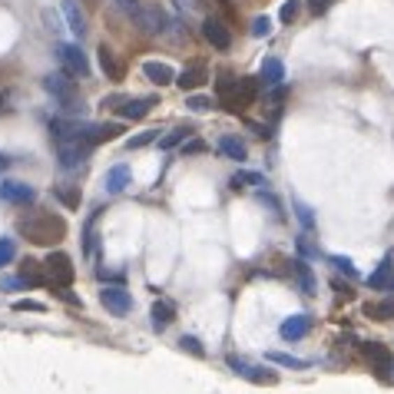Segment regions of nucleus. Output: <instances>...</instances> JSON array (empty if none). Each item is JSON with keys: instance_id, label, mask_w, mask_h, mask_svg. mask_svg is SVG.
I'll return each instance as SVG.
<instances>
[{"instance_id": "f257e3e1", "label": "nucleus", "mask_w": 394, "mask_h": 394, "mask_svg": "<svg viewBox=\"0 0 394 394\" xmlns=\"http://www.w3.org/2000/svg\"><path fill=\"white\" fill-rule=\"evenodd\" d=\"M116 136H119L116 123H106V126H96V123H66V119H53L50 123L53 153H57V163L64 169H77L80 163H87V156L93 153L96 143L116 140Z\"/></svg>"}, {"instance_id": "f03ea898", "label": "nucleus", "mask_w": 394, "mask_h": 394, "mask_svg": "<svg viewBox=\"0 0 394 394\" xmlns=\"http://www.w3.org/2000/svg\"><path fill=\"white\" fill-rule=\"evenodd\" d=\"M20 235L34 245H57L66 239V222L57 212H34V216L20 219Z\"/></svg>"}, {"instance_id": "7ed1b4c3", "label": "nucleus", "mask_w": 394, "mask_h": 394, "mask_svg": "<svg viewBox=\"0 0 394 394\" xmlns=\"http://www.w3.org/2000/svg\"><path fill=\"white\" fill-rule=\"evenodd\" d=\"M255 96H258V87H255V80H249V77H242V80L222 77V80H219V100L226 103L229 110L252 106Z\"/></svg>"}, {"instance_id": "20e7f679", "label": "nucleus", "mask_w": 394, "mask_h": 394, "mask_svg": "<svg viewBox=\"0 0 394 394\" xmlns=\"http://www.w3.org/2000/svg\"><path fill=\"white\" fill-rule=\"evenodd\" d=\"M43 89L64 106L66 113H77L80 110V87L70 73H64V70H60V73H50V77L43 80Z\"/></svg>"}, {"instance_id": "39448f33", "label": "nucleus", "mask_w": 394, "mask_h": 394, "mask_svg": "<svg viewBox=\"0 0 394 394\" xmlns=\"http://www.w3.org/2000/svg\"><path fill=\"white\" fill-rule=\"evenodd\" d=\"M40 265H43V282L53 285V289H70L73 279H77V268L70 262V255L64 252H50L47 262H40Z\"/></svg>"}, {"instance_id": "423d86ee", "label": "nucleus", "mask_w": 394, "mask_h": 394, "mask_svg": "<svg viewBox=\"0 0 394 394\" xmlns=\"http://www.w3.org/2000/svg\"><path fill=\"white\" fill-rule=\"evenodd\" d=\"M133 24L140 27L146 37H163V34H169V27H173L159 3H146V0L140 3V10H136V17H133Z\"/></svg>"}, {"instance_id": "0eeeda50", "label": "nucleus", "mask_w": 394, "mask_h": 394, "mask_svg": "<svg viewBox=\"0 0 394 394\" xmlns=\"http://www.w3.org/2000/svg\"><path fill=\"white\" fill-rule=\"evenodd\" d=\"M57 60H60V70L70 73V77H80V80L89 77V60L77 43H60L57 47Z\"/></svg>"}, {"instance_id": "6e6552de", "label": "nucleus", "mask_w": 394, "mask_h": 394, "mask_svg": "<svg viewBox=\"0 0 394 394\" xmlns=\"http://www.w3.org/2000/svg\"><path fill=\"white\" fill-rule=\"evenodd\" d=\"M203 37H205V43L212 47V50H229L232 47V30H229V24L222 20V17H205L203 20Z\"/></svg>"}, {"instance_id": "1a4fd4ad", "label": "nucleus", "mask_w": 394, "mask_h": 394, "mask_svg": "<svg viewBox=\"0 0 394 394\" xmlns=\"http://www.w3.org/2000/svg\"><path fill=\"white\" fill-rule=\"evenodd\" d=\"M100 302H103V308H106V312H113L116 318L129 315V308H133L129 292H126V289H119V285H106V289L100 292Z\"/></svg>"}, {"instance_id": "9d476101", "label": "nucleus", "mask_w": 394, "mask_h": 394, "mask_svg": "<svg viewBox=\"0 0 394 394\" xmlns=\"http://www.w3.org/2000/svg\"><path fill=\"white\" fill-rule=\"evenodd\" d=\"M209 80V66L203 64V60H192L189 66H182L176 73V87L182 89V93H192V89H199Z\"/></svg>"}, {"instance_id": "9b49d317", "label": "nucleus", "mask_w": 394, "mask_h": 394, "mask_svg": "<svg viewBox=\"0 0 394 394\" xmlns=\"http://www.w3.org/2000/svg\"><path fill=\"white\" fill-rule=\"evenodd\" d=\"M0 199L10 205H27L37 199V192L34 186H27V182H17V179H7V182H0Z\"/></svg>"}, {"instance_id": "f8f14e48", "label": "nucleus", "mask_w": 394, "mask_h": 394, "mask_svg": "<svg viewBox=\"0 0 394 394\" xmlns=\"http://www.w3.org/2000/svg\"><path fill=\"white\" fill-rule=\"evenodd\" d=\"M96 57H100V70H103V77H106V80H123V77H126V64L119 60V53H116L113 47L100 43Z\"/></svg>"}, {"instance_id": "ddd939ff", "label": "nucleus", "mask_w": 394, "mask_h": 394, "mask_svg": "<svg viewBox=\"0 0 394 394\" xmlns=\"http://www.w3.org/2000/svg\"><path fill=\"white\" fill-rule=\"evenodd\" d=\"M361 355L368 358L371 365L378 371H394V355H391V348L381 342H365L361 344Z\"/></svg>"}, {"instance_id": "4468645a", "label": "nucleus", "mask_w": 394, "mask_h": 394, "mask_svg": "<svg viewBox=\"0 0 394 394\" xmlns=\"http://www.w3.org/2000/svg\"><path fill=\"white\" fill-rule=\"evenodd\" d=\"M143 77L149 83H156V87H169V83H176V70L166 60H146L143 64Z\"/></svg>"}, {"instance_id": "2eb2a0df", "label": "nucleus", "mask_w": 394, "mask_h": 394, "mask_svg": "<svg viewBox=\"0 0 394 394\" xmlns=\"http://www.w3.org/2000/svg\"><path fill=\"white\" fill-rule=\"evenodd\" d=\"M365 282H368V289H374V292H388V289H394V258L391 255H388Z\"/></svg>"}, {"instance_id": "dca6fc26", "label": "nucleus", "mask_w": 394, "mask_h": 394, "mask_svg": "<svg viewBox=\"0 0 394 394\" xmlns=\"http://www.w3.org/2000/svg\"><path fill=\"white\" fill-rule=\"evenodd\" d=\"M279 331H282V338H285V342H298V338H305L308 331H312V318H308V315L285 318Z\"/></svg>"}, {"instance_id": "f3484780", "label": "nucleus", "mask_w": 394, "mask_h": 394, "mask_svg": "<svg viewBox=\"0 0 394 394\" xmlns=\"http://www.w3.org/2000/svg\"><path fill=\"white\" fill-rule=\"evenodd\" d=\"M153 106H156V96H136V100H123V106H119V116L136 123V119H143V116L149 113Z\"/></svg>"}, {"instance_id": "a211bd4d", "label": "nucleus", "mask_w": 394, "mask_h": 394, "mask_svg": "<svg viewBox=\"0 0 394 394\" xmlns=\"http://www.w3.org/2000/svg\"><path fill=\"white\" fill-rule=\"evenodd\" d=\"M292 275L295 282H298V289L305 295H315L318 282H315V272H312V265H308L305 258H292Z\"/></svg>"}, {"instance_id": "6ab92c4d", "label": "nucleus", "mask_w": 394, "mask_h": 394, "mask_svg": "<svg viewBox=\"0 0 394 394\" xmlns=\"http://www.w3.org/2000/svg\"><path fill=\"white\" fill-rule=\"evenodd\" d=\"M216 149H219L222 156H226V159H235V163H242V159L249 156V146H245V143H242L239 136H229V133H226V136H219Z\"/></svg>"}, {"instance_id": "aec40b11", "label": "nucleus", "mask_w": 394, "mask_h": 394, "mask_svg": "<svg viewBox=\"0 0 394 394\" xmlns=\"http://www.w3.org/2000/svg\"><path fill=\"white\" fill-rule=\"evenodd\" d=\"M64 17H66V27H70L77 37H83V34H87V13L80 10L77 0H64Z\"/></svg>"}, {"instance_id": "412c9836", "label": "nucleus", "mask_w": 394, "mask_h": 394, "mask_svg": "<svg viewBox=\"0 0 394 394\" xmlns=\"http://www.w3.org/2000/svg\"><path fill=\"white\" fill-rule=\"evenodd\" d=\"M282 80H285L282 60L279 57H265V60H262V83H265V87H282Z\"/></svg>"}, {"instance_id": "4be33fe9", "label": "nucleus", "mask_w": 394, "mask_h": 394, "mask_svg": "<svg viewBox=\"0 0 394 394\" xmlns=\"http://www.w3.org/2000/svg\"><path fill=\"white\" fill-rule=\"evenodd\" d=\"M173 318H176V308H173V302H166V298L153 302V328L156 331H166L169 325H173Z\"/></svg>"}, {"instance_id": "5701e85b", "label": "nucleus", "mask_w": 394, "mask_h": 394, "mask_svg": "<svg viewBox=\"0 0 394 394\" xmlns=\"http://www.w3.org/2000/svg\"><path fill=\"white\" fill-rule=\"evenodd\" d=\"M103 182H106V192H123L129 186V169L126 166H113V169H110V173H106V179H103Z\"/></svg>"}, {"instance_id": "b1692460", "label": "nucleus", "mask_w": 394, "mask_h": 394, "mask_svg": "<svg viewBox=\"0 0 394 394\" xmlns=\"http://www.w3.org/2000/svg\"><path fill=\"white\" fill-rule=\"evenodd\" d=\"M365 315L378 318V321H394V298H384V302H368V305H365Z\"/></svg>"}, {"instance_id": "393cba45", "label": "nucleus", "mask_w": 394, "mask_h": 394, "mask_svg": "<svg viewBox=\"0 0 394 394\" xmlns=\"http://www.w3.org/2000/svg\"><path fill=\"white\" fill-rule=\"evenodd\" d=\"M242 378H249V381H255V384H275L279 381V374H275V371H262V368H249V365H245V368H242Z\"/></svg>"}, {"instance_id": "a878e982", "label": "nucleus", "mask_w": 394, "mask_h": 394, "mask_svg": "<svg viewBox=\"0 0 394 394\" xmlns=\"http://www.w3.org/2000/svg\"><path fill=\"white\" fill-rule=\"evenodd\" d=\"M192 129L189 126H176V129H169L163 140H159V149H176L179 143H186V136H189Z\"/></svg>"}, {"instance_id": "bb28decb", "label": "nucleus", "mask_w": 394, "mask_h": 394, "mask_svg": "<svg viewBox=\"0 0 394 394\" xmlns=\"http://www.w3.org/2000/svg\"><path fill=\"white\" fill-rule=\"evenodd\" d=\"M262 182H265L262 173H245V169H242V173L232 176V189H249V186H262Z\"/></svg>"}, {"instance_id": "cd10ccee", "label": "nucleus", "mask_w": 394, "mask_h": 394, "mask_svg": "<svg viewBox=\"0 0 394 394\" xmlns=\"http://www.w3.org/2000/svg\"><path fill=\"white\" fill-rule=\"evenodd\" d=\"M20 279H24V285H43V265L40 262H27L20 268Z\"/></svg>"}, {"instance_id": "c85d7f7f", "label": "nucleus", "mask_w": 394, "mask_h": 394, "mask_svg": "<svg viewBox=\"0 0 394 394\" xmlns=\"http://www.w3.org/2000/svg\"><path fill=\"white\" fill-rule=\"evenodd\" d=\"M268 361H275L282 368H308L305 358H295V355H282V351H268Z\"/></svg>"}, {"instance_id": "c756f323", "label": "nucleus", "mask_w": 394, "mask_h": 394, "mask_svg": "<svg viewBox=\"0 0 394 394\" xmlns=\"http://www.w3.org/2000/svg\"><path fill=\"white\" fill-rule=\"evenodd\" d=\"M159 140V129H146V133H140V136H133V140H126L129 149H143V146H149V143Z\"/></svg>"}, {"instance_id": "7c9ffc66", "label": "nucleus", "mask_w": 394, "mask_h": 394, "mask_svg": "<svg viewBox=\"0 0 394 394\" xmlns=\"http://www.w3.org/2000/svg\"><path fill=\"white\" fill-rule=\"evenodd\" d=\"M13 258H17V242H13V239H0V268L10 265Z\"/></svg>"}, {"instance_id": "2f4dec72", "label": "nucleus", "mask_w": 394, "mask_h": 394, "mask_svg": "<svg viewBox=\"0 0 394 394\" xmlns=\"http://www.w3.org/2000/svg\"><path fill=\"white\" fill-rule=\"evenodd\" d=\"M298 10H302V3H298V0H285V3H282V10H279V20H282V24H292L295 17H298Z\"/></svg>"}, {"instance_id": "473e14b6", "label": "nucleus", "mask_w": 394, "mask_h": 394, "mask_svg": "<svg viewBox=\"0 0 394 394\" xmlns=\"http://www.w3.org/2000/svg\"><path fill=\"white\" fill-rule=\"evenodd\" d=\"M331 265L338 268V272H344V275H348V279H355V275H358L355 262H351V258H344V255H331Z\"/></svg>"}, {"instance_id": "72a5a7b5", "label": "nucleus", "mask_w": 394, "mask_h": 394, "mask_svg": "<svg viewBox=\"0 0 394 394\" xmlns=\"http://www.w3.org/2000/svg\"><path fill=\"white\" fill-rule=\"evenodd\" d=\"M113 3H116V10L123 13V17H129V20H133V17H136V10H140L143 0H113Z\"/></svg>"}, {"instance_id": "f704fd0d", "label": "nucleus", "mask_w": 394, "mask_h": 394, "mask_svg": "<svg viewBox=\"0 0 394 394\" xmlns=\"http://www.w3.org/2000/svg\"><path fill=\"white\" fill-rule=\"evenodd\" d=\"M272 34V20L268 17H255L252 20V37H268Z\"/></svg>"}, {"instance_id": "c9c22d12", "label": "nucleus", "mask_w": 394, "mask_h": 394, "mask_svg": "<svg viewBox=\"0 0 394 394\" xmlns=\"http://www.w3.org/2000/svg\"><path fill=\"white\" fill-rule=\"evenodd\" d=\"M186 106H189L192 113H205V110H212V100H209V96H189Z\"/></svg>"}, {"instance_id": "e433bc0d", "label": "nucleus", "mask_w": 394, "mask_h": 394, "mask_svg": "<svg viewBox=\"0 0 394 394\" xmlns=\"http://www.w3.org/2000/svg\"><path fill=\"white\" fill-rule=\"evenodd\" d=\"M13 312H47V305L34 302V298H20V302H13Z\"/></svg>"}, {"instance_id": "4c0bfd02", "label": "nucleus", "mask_w": 394, "mask_h": 394, "mask_svg": "<svg viewBox=\"0 0 394 394\" xmlns=\"http://www.w3.org/2000/svg\"><path fill=\"white\" fill-rule=\"evenodd\" d=\"M176 7L186 13V17H192V13L203 10V0H176Z\"/></svg>"}, {"instance_id": "58836bf2", "label": "nucleus", "mask_w": 394, "mask_h": 394, "mask_svg": "<svg viewBox=\"0 0 394 394\" xmlns=\"http://www.w3.org/2000/svg\"><path fill=\"white\" fill-rule=\"evenodd\" d=\"M179 344H182L186 351H192V355H196V358H203V355H205V351H203V344L196 342L192 335H182V342H179Z\"/></svg>"}, {"instance_id": "ea45409f", "label": "nucleus", "mask_w": 394, "mask_h": 394, "mask_svg": "<svg viewBox=\"0 0 394 394\" xmlns=\"http://www.w3.org/2000/svg\"><path fill=\"white\" fill-rule=\"evenodd\" d=\"M331 3H335V0H308V10L315 13V17H321V13L331 10Z\"/></svg>"}, {"instance_id": "a19ab883", "label": "nucleus", "mask_w": 394, "mask_h": 394, "mask_svg": "<svg viewBox=\"0 0 394 394\" xmlns=\"http://www.w3.org/2000/svg\"><path fill=\"white\" fill-rule=\"evenodd\" d=\"M295 209H298V222H302V226H305V229H312V226H315V219H312V209H308V205H295Z\"/></svg>"}, {"instance_id": "79ce46f5", "label": "nucleus", "mask_w": 394, "mask_h": 394, "mask_svg": "<svg viewBox=\"0 0 394 394\" xmlns=\"http://www.w3.org/2000/svg\"><path fill=\"white\" fill-rule=\"evenodd\" d=\"M57 199H64L66 205H80V196L73 189H64V186H60V189H57Z\"/></svg>"}, {"instance_id": "37998d69", "label": "nucleus", "mask_w": 394, "mask_h": 394, "mask_svg": "<svg viewBox=\"0 0 394 394\" xmlns=\"http://www.w3.org/2000/svg\"><path fill=\"white\" fill-rule=\"evenodd\" d=\"M203 149H205V143H199V140L182 143V153H186V156H196V153H203Z\"/></svg>"}, {"instance_id": "c03bdc74", "label": "nucleus", "mask_w": 394, "mask_h": 394, "mask_svg": "<svg viewBox=\"0 0 394 394\" xmlns=\"http://www.w3.org/2000/svg\"><path fill=\"white\" fill-rule=\"evenodd\" d=\"M3 169H7V156H0V173H3Z\"/></svg>"}, {"instance_id": "a18cd8bd", "label": "nucleus", "mask_w": 394, "mask_h": 394, "mask_svg": "<svg viewBox=\"0 0 394 394\" xmlns=\"http://www.w3.org/2000/svg\"><path fill=\"white\" fill-rule=\"evenodd\" d=\"M222 3H226V7H229V3H232V0H222Z\"/></svg>"}]
</instances>
